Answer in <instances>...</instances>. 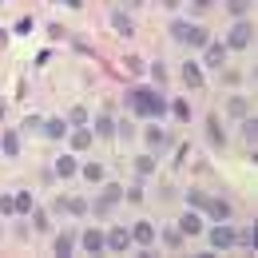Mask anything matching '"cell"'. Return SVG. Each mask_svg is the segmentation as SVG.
<instances>
[{"instance_id":"21","label":"cell","mask_w":258,"mask_h":258,"mask_svg":"<svg viewBox=\"0 0 258 258\" xmlns=\"http://www.w3.org/2000/svg\"><path fill=\"white\" fill-rule=\"evenodd\" d=\"M250 4H254V0H226V8H230V12L238 16V20H246V12H250Z\"/></svg>"},{"instance_id":"32","label":"cell","mask_w":258,"mask_h":258,"mask_svg":"<svg viewBox=\"0 0 258 258\" xmlns=\"http://www.w3.org/2000/svg\"><path fill=\"white\" fill-rule=\"evenodd\" d=\"M163 242H167V246H183V234H179V230H163Z\"/></svg>"},{"instance_id":"28","label":"cell","mask_w":258,"mask_h":258,"mask_svg":"<svg viewBox=\"0 0 258 258\" xmlns=\"http://www.w3.org/2000/svg\"><path fill=\"white\" fill-rule=\"evenodd\" d=\"M135 171H139V175H151V171H155V159H151V155H139V159H135Z\"/></svg>"},{"instance_id":"23","label":"cell","mask_w":258,"mask_h":258,"mask_svg":"<svg viewBox=\"0 0 258 258\" xmlns=\"http://www.w3.org/2000/svg\"><path fill=\"white\" fill-rule=\"evenodd\" d=\"M92 131H96V135H111V131H115V123H111V115H96V123H92Z\"/></svg>"},{"instance_id":"36","label":"cell","mask_w":258,"mask_h":258,"mask_svg":"<svg viewBox=\"0 0 258 258\" xmlns=\"http://www.w3.org/2000/svg\"><path fill=\"white\" fill-rule=\"evenodd\" d=\"M127 72H143V60H139V56H127Z\"/></svg>"},{"instance_id":"5","label":"cell","mask_w":258,"mask_h":258,"mask_svg":"<svg viewBox=\"0 0 258 258\" xmlns=\"http://www.w3.org/2000/svg\"><path fill=\"white\" fill-rule=\"evenodd\" d=\"M103 242H107V250L119 254V250H127V246H131V230H127V226H115L111 234H103Z\"/></svg>"},{"instance_id":"34","label":"cell","mask_w":258,"mask_h":258,"mask_svg":"<svg viewBox=\"0 0 258 258\" xmlns=\"http://www.w3.org/2000/svg\"><path fill=\"white\" fill-rule=\"evenodd\" d=\"M131 199V203H139V199H143V187H139V183H135V187H127V191H123Z\"/></svg>"},{"instance_id":"37","label":"cell","mask_w":258,"mask_h":258,"mask_svg":"<svg viewBox=\"0 0 258 258\" xmlns=\"http://www.w3.org/2000/svg\"><path fill=\"white\" fill-rule=\"evenodd\" d=\"M12 211H16V207H12V199L4 195V199H0V215H12Z\"/></svg>"},{"instance_id":"3","label":"cell","mask_w":258,"mask_h":258,"mask_svg":"<svg viewBox=\"0 0 258 258\" xmlns=\"http://www.w3.org/2000/svg\"><path fill=\"white\" fill-rule=\"evenodd\" d=\"M250 32H254V28H250L246 20H238V24L230 28V36H226V48H250Z\"/></svg>"},{"instance_id":"11","label":"cell","mask_w":258,"mask_h":258,"mask_svg":"<svg viewBox=\"0 0 258 258\" xmlns=\"http://www.w3.org/2000/svg\"><path fill=\"white\" fill-rule=\"evenodd\" d=\"M207 211H211V219H219V223L230 219V203H226V199H207Z\"/></svg>"},{"instance_id":"38","label":"cell","mask_w":258,"mask_h":258,"mask_svg":"<svg viewBox=\"0 0 258 258\" xmlns=\"http://www.w3.org/2000/svg\"><path fill=\"white\" fill-rule=\"evenodd\" d=\"M195 8H199V12H207V8H211V4H215V0H191Z\"/></svg>"},{"instance_id":"7","label":"cell","mask_w":258,"mask_h":258,"mask_svg":"<svg viewBox=\"0 0 258 258\" xmlns=\"http://www.w3.org/2000/svg\"><path fill=\"white\" fill-rule=\"evenodd\" d=\"M226 246H234V230L226 223H219L215 230H211V250H226Z\"/></svg>"},{"instance_id":"15","label":"cell","mask_w":258,"mask_h":258,"mask_svg":"<svg viewBox=\"0 0 258 258\" xmlns=\"http://www.w3.org/2000/svg\"><path fill=\"white\" fill-rule=\"evenodd\" d=\"M76 171H80V163L72 159V155H60V159H56V175H60V179H72Z\"/></svg>"},{"instance_id":"10","label":"cell","mask_w":258,"mask_h":258,"mask_svg":"<svg viewBox=\"0 0 258 258\" xmlns=\"http://www.w3.org/2000/svg\"><path fill=\"white\" fill-rule=\"evenodd\" d=\"M179 234H203V219H199L195 211H187V215L179 219Z\"/></svg>"},{"instance_id":"19","label":"cell","mask_w":258,"mask_h":258,"mask_svg":"<svg viewBox=\"0 0 258 258\" xmlns=\"http://www.w3.org/2000/svg\"><path fill=\"white\" fill-rule=\"evenodd\" d=\"M183 80H187L191 88H203V68L199 64H183Z\"/></svg>"},{"instance_id":"22","label":"cell","mask_w":258,"mask_h":258,"mask_svg":"<svg viewBox=\"0 0 258 258\" xmlns=\"http://www.w3.org/2000/svg\"><path fill=\"white\" fill-rule=\"evenodd\" d=\"M226 111H230V115H238V119H242V115H246V111H250V103H246V99H242V96H234V99H230V103H226Z\"/></svg>"},{"instance_id":"41","label":"cell","mask_w":258,"mask_h":258,"mask_svg":"<svg viewBox=\"0 0 258 258\" xmlns=\"http://www.w3.org/2000/svg\"><path fill=\"white\" fill-rule=\"evenodd\" d=\"M123 4H127V8H139V4H143V0H123Z\"/></svg>"},{"instance_id":"20","label":"cell","mask_w":258,"mask_h":258,"mask_svg":"<svg viewBox=\"0 0 258 258\" xmlns=\"http://www.w3.org/2000/svg\"><path fill=\"white\" fill-rule=\"evenodd\" d=\"M80 175H84L88 183H99V179H103V167H99V163H84V167H80Z\"/></svg>"},{"instance_id":"27","label":"cell","mask_w":258,"mask_h":258,"mask_svg":"<svg viewBox=\"0 0 258 258\" xmlns=\"http://www.w3.org/2000/svg\"><path fill=\"white\" fill-rule=\"evenodd\" d=\"M234 242H238V246H254V242H258L254 226H246V230H238V234H234Z\"/></svg>"},{"instance_id":"1","label":"cell","mask_w":258,"mask_h":258,"mask_svg":"<svg viewBox=\"0 0 258 258\" xmlns=\"http://www.w3.org/2000/svg\"><path fill=\"white\" fill-rule=\"evenodd\" d=\"M127 103H131V111H135V115H163V111H167L163 96L147 92V88H131V92H127Z\"/></svg>"},{"instance_id":"2","label":"cell","mask_w":258,"mask_h":258,"mask_svg":"<svg viewBox=\"0 0 258 258\" xmlns=\"http://www.w3.org/2000/svg\"><path fill=\"white\" fill-rule=\"evenodd\" d=\"M171 36L179 40V44H191V48H203L211 36H207V28H199V24H187V20H175L171 24Z\"/></svg>"},{"instance_id":"35","label":"cell","mask_w":258,"mask_h":258,"mask_svg":"<svg viewBox=\"0 0 258 258\" xmlns=\"http://www.w3.org/2000/svg\"><path fill=\"white\" fill-rule=\"evenodd\" d=\"M175 115H179V119H191V107H187V103L179 99V103H175Z\"/></svg>"},{"instance_id":"16","label":"cell","mask_w":258,"mask_h":258,"mask_svg":"<svg viewBox=\"0 0 258 258\" xmlns=\"http://www.w3.org/2000/svg\"><path fill=\"white\" fill-rule=\"evenodd\" d=\"M72 250H76V234H68V230H64V234H56V254L68 258Z\"/></svg>"},{"instance_id":"17","label":"cell","mask_w":258,"mask_h":258,"mask_svg":"<svg viewBox=\"0 0 258 258\" xmlns=\"http://www.w3.org/2000/svg\"><path fill=\"white\" fill-rule=\"evenodd\" d=\"M56 207H60V211H68V215H88V203H84V199H60Z\"/></svg>"},{"instance_id":"9","label":"cell","mask_w":258,"mask_h":258,"mask_svg":"<svg viewBox=\"0 0 258 258\" xmlns=\"http://www.w3.org/2000/svg\"><path fill=\"white\" fill-rule=\"evenodd\" d=\"M131 242H139V246L155 242V226H151V223H135V226H131Z\"/></svg>"},{"instance_id":"24","label":"cell","mask_w":258,"mask_h":258,"mask_svg":"<svg viewBox=\"0 0 258 258\" xmlns=\"http://www.w3.org/2000/svg\"><path fill=\"white\" fill-rule=\"evenodd\" d=\"M147 143H151V147H167L171 139H167V131H159V127H147Z\"/></svg>"},{"instance_id":"8","label":"cell","mask_w":258,"mask_h":258,"mask_svg":"<svg viewBox=\"0 0 258 258\" xmlns=\"http://www.w3.org/2000/svg\"><path fill=\"white\" fill-rule=\"evenodd\" d=\"M80 242H84V250H88V254L107 250V242H103V234H99V230H84V234H80Z\"/></svg>"},{"instance_id":"4","label":"cell","mask_w":258,"mask_h":258,"mask_svg":"<svg viewBox=\"0 0 258 258\" xmlns=\"http://www.w3.org/2000/svg\"><path fill=\"white\" fill-rule=\"evenodd\" d=\"M203 48H207L203 64H211V68H223V64H226V44H223V40H207Z\"/></svg>"},{"instance_id":"18","label":"cell","mask_w":258,"mask_h":258,"mask_svg":"<svg viewBox=\"0 0 258 258\" xmlns=\"http://www.w3.org/2000/svg\"><path fill=\"white\" fill-rule=\"evenodd\" d=\"M44 135H48V139H64L68 123H64V119H48V123H44Z\"/></svg>"},{"instance_id":"29","label":"cell","mask_w":258,"mask_h":258,"mask_svg":"<svg viewBox=\"0 0 258 258\" xmlns=\"http://www.w3.org/2000/svg\"><path fill=\"white\" fill-rule=\"evenodd\" d=\"M242 135H246V143H254L258 139V119H242Z\"/></svg>"},{"instance_id":"13","label":"cell","mask_w":258,"mask_h":258,"mask_svg":"<svg viewBox=\"0 0 258 258\" xmlns=\"http://www.w3.org/2000/svg\"><path fill=\"white\" fill-rule=\"evenodd\" d=\"M111 28H115L119 36H131V32H135V24H131L127 12H111Z\"/></svg>"},{"instance_id":"42","label":"cell","mask_w":258,"mask_h":258,"mask_svg":"<svg viewBox=\"0 0 258 258\" xmlns=\"http://www.w3.org/2000/svg\"><path fill=\"white\" fill-rule=\"evenodd\" d=\"M0 44H4V28H0Z\"/></svg>"},{"instance_id":"39","label":"cell","mask_w":258,"mask_h":258,"mask_svg":"<svg viewBox=\"0 0 258 258\" xmlns=\"http://www.w3.org/2000/svg\"><path fill=\"white\" fill-rule=\"evenodd\" d=\"M56 4H68V8H80L84 0H56Z\"/></svg>"},{"instance_id":"12","label":"cell","mask_w":258,"mask_h":258,"mask_svg":"<svg viewBox=\"0 0 258 258\" xmlns=\"http://www.w3.org/2000/svg\"><path fill=\"white\" fill-rule=\"evenodd\" d=\"M92 139H96V131H92V127H76V131H72V147H76V151L92 147Z\"/></svg>"},{"instance_id":"14","label":"cell","mask_w":258,"mask_h":258,"mask_svg":"<svg viewBox=\"0 0 258 258\" xmlns=\"http://www.w3.org/2000/svg\"><path fill=\"white\" fill-rule=\"evenodd\" d=\"M0 151H4V155H20V135H16V131H4V135H0Z\"/></svg>"},{"instance_id":"6","label":"cell","mask_w":258,"mask_h":258,"mask_svg":"<svg viewBox=\"0 0 258 258\" xmlns=\"http://www.w3.org/2000/svg\"><path fill=\"white\" fill-rule=\"evenodd\" d=\"M119 199H123V187H115V183H107V187H103V199L96 203V215H107V211H111V207H115Z\"/></svg>"},{"instance_id":"40","label":"cell","mask_w":258,"mask_h":258,"mask_svg":"<svg viewBox=\"0 0 258 258\" xmlns=\"http://www.w3.org/2000/svg\"><path fill=\"white\" fill-rule=\"evenodd\" d=\"M163 4H167V8H179V4H183V0H163Z\"/></svg>"},{"instance_id":"30","label":"cell","mask_w":258,"mask_h":258,"mask_svg":"<svg viewBox=\"0 0 258 258\" xmlns=\"http://www.w3.org/2000/svg\"><path fill=\"white\" fill-rule=\"evenodd\" d=\"M28 215H32V226H36V230H48V215H44L40 207H32Z\"/></svg>"},{"instance_id":"25","label":"cell","mask_w":258,"mask_h":258,"mask_svg":"<svg viewBox=\"0 0 258 258\" xmlns=\"http://www.w3.org/2000/svg\"><path fill=\"white\" fill-rule=\"evenodd\" d=\"M84 123H88V111L84 107H72L68 111V127H84Z\"/></svg>"},{"instance_id":"31","label":"cell","mask_w":258,"mask_h":258,"mask_svg":"<svg viewBox=\"0 0 258 258\" xmlns=\"http://www.w3.org/2000/svg\"><path fill=\"white\" fill-rule=\"evenodd\" d=\"M187 207H207V195L203 191H187Z\"/></svg>"},{"instance_id":"33","label":"cell","mask_w":258,"mask_h":258,"mask_svg":"<svg viewBox=\"0 0 258 258\" xmlns=\"http://www.w3.org/2000/svg\"><path fill=\"white\" fill-rule=\"evenodd\" d=\"M44 127V119H40V115H28V119H24V131H40Z\"/></svg>"},{"instance_id":"26","label":"cell","mask_w":258,"mask_h":258,"mask_svg":"<svg viewBox=\"0 0 258 258\" xmlns=\"http://www.w3.org/2000/svg\"><path fill=\"white\" fill-rule=\"evenodd\" d=\"M12 207H16L20 215H28V211H32V195H28V191H20L16 199H12Z\"/></svg>"}]
</instances>
